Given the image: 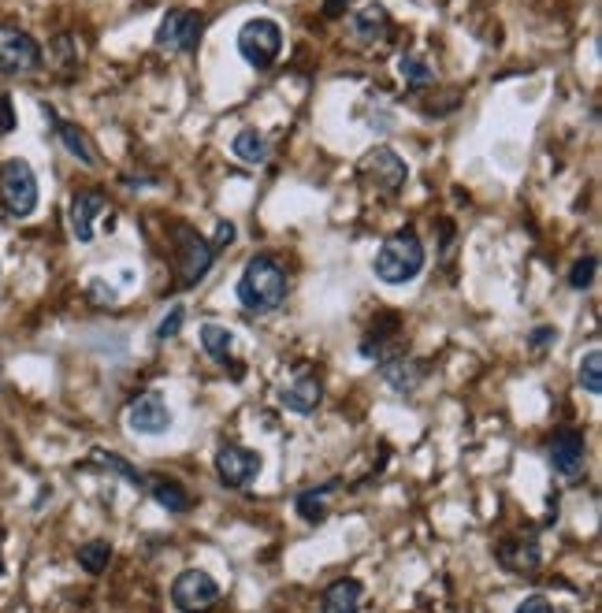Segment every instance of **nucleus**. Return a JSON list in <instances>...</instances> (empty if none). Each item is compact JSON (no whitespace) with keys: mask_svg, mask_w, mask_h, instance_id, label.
<instances>
[{"mask_svg":"<svg viewBox=\"0 0 602 613\" xmlns=\"http://www.w3.org/2000/svg\"><path fill=\"white\" fill-rule=\"evenodd\" d=\"M287 268L261 253V257H253V261L242 268V279H238V301H242V309L246 313H275L283 301H287Z\"/></svg>","mask_w":602,"mask_h":613,"instance_id":"f257e3e1","label":"nucleus"},{"mask_svg":"<svg viewBox=\"0 0 602 613\" xmlns=\"http://www.w3.org/2000/svg\"><path fill=\"white\" fill-rule=\"evenodd\" d=\"M424 272V242L417 238V231H394L376 253V279H383L387 287H402L413 283Z\"/></svg>","mask_w":602,"mask_h":613,"instance_id":"f03ea898","label":"nucleus"},{"mask_svg":"<svg viewBox=\"0 0 602 613\" xmlns=\"http://www.w3.org/2000/svg\"><path fill=\"white\" fill-rule=\"evenodd\" d=\"M171 238H175V272H179V283L194 287V283H201L209 275L212 261H216V249H212V242L197 235L194 227H186V223H175Z\"/></svg>","mask_w":602,"mask_h":613,"instance_id":"7ed1b4c3","label":"nucleus"},{"mask_svg":"<svg viewBox=\"0 0 602 613\" xmlns=\"http://www.w3.org/2000/svg\"><path fill=\"white\" fill-rule=\"evenodd\" d=\"M0 201L19 220L38 209V175H34L27 160L15 157L0 168Z\"/></svg>","mask_w":602,"mask_h":613,"instance_id":"20e7f679","label":"nucleus"},{"mask_svg":"<svg viewBox=\"0 0 602 613\" xmlns=\"http://www.w3.org/2000/svg\"><path fill=\"white\" fill-rule=\"evenodd\" d=\"M238 53L249 67H272L275 56L283 53V30L272 19H249L246 27L238 30Z\"/></svg>","mask_w":602,"mask_h":613,"instance_id":"39448f33","label":"nucleus"},{"mask_svg":"<svg viewBox=\"0 0 602 613\" xmlns=\"http://www.w3.org/2000/svg\"><path fill=\"white\" fill-rule=\"evenodd\" d=\"M220 599V584L201 569H186L171 584V602L183 613H209Z\"/></svg>","mask_w":602,"mask_h":613,"instance_id":"423d86ee","label":"nucleus"},{"mask_svg":"<svg viewBox=\"0 0 602 613\" xmlns=\"http://www.w3.org/2000/svg\"><path fill=\"white\" fill-rule=\"evenodd\" d=\"M41 64L38 41L19 27H0V75H30Z\"/></svg>","mask_w":602,"mask_h":613,"instance_id":"0eeeda50","label":"nucleus"},{"mask_svg":"<svg viewBox=\"0 0 602 613\" xmlns=\"http://www.w3.org/2000/svg\"><path fill=\"white\" fill-rule=\"evenodd\" d=\"M257 472H261V454H253V450L238 443H227L216 450V476H220L223 487L242 491V487L257 480Z\"/></svg>","mask_w":602,"mask_h":613,"instance_id":"6e6552de","label":"nucleus"},{"mask_svg":"<svg viewBox=\"0 0 602 613\" xmlns=\"http://www.w3.org/2000/svg\"><path fill=\"white\" fill-rule=\"evenodd\" d=\"M201 15L186 12V8H175L160 19L157 27V45L168 49V53H194L197 41H201Z\"/></svg>","mask_w":602,"mask_h":613,"instance_id":"1a4fd4ad","label":"nucleus"},{"mask_svg":"<svg viewBox=\"0 0 602 613\" xmlns=\"http://www.w3.org/2000/svg\"><path fill=\"white\" fill-rule=\"evenodd\" d=\"M361 175H365L368 183L376 186L380 194H394L398 186L406 183L409 168H406V160L398 157L391 145H376V149L361 160Z\"/></svg>","mask_w":602,"mask_h":613,"instance_id":"9d476101","label":"nucleus"},{"mask_svg":"<svg viewBox=\"0 0 602 613\" xmlns=\"http://www.w3.org/2000/svg\"><path fill=\"white\" fill-rule=\"evenodd\" d=\"M550 465L558 476L565 480H576L584 465H588V443H584V435L576 428H565L554 435V443H550Z\"/></svg>","mask_w":602,"mask_h":613,"instance_id":"9b49d317","label":"nucleus"},{"mask_svg":"<svg viewBox=\"0 0 602 613\" xmlns=\"http://www.w3.org/2000/svg\"><path fill=\"white\" fill-rule=\"evenodd\" d=\"M127 424H131V431H138V435H160V431H168L171 428L168 402H164L157 391L138 394V398L127 405Z\"/></svg>","mask_w":602,"mask_h":613,"instance_id":"f8f14e48","label":"nucleus"},{"mask_svg":"<svg viewBox=\"0 0 602 613\" xmlns=\"http://www.w3.org/2000/svg\"><path fill=\"white\" fill-rule=\"evenodd\" d=\"M402 353H406V342H402V335H398V320H394V316H387L383 327L368 331L365 339H361V357H368V361L387 365V361L402 357Z\"/></svg>","mask_w":602,"mask_h":613,"instance_id":"ddd939ff","label":"nucleus"},{"mask_svg":"<svg viewBox=\"0 0 602 613\" xmlns=\"http://www.w3.org/2000/svg\"><path fill=\"white\" fill-rule=\"evenodd\" d=\"M350 34H354L361 45H383L391 38V15L383 4H365L350 15Z\"/></svg>","mask_w":602,"mask_h":613,"instance_id":"4468645a","label":"nucleus"},{"mask_svg":"<svg viewBox=\"0 0 602 613\" xmlns=\"http://www.w3.org/2000/svg\"><path fill=\"white\" fill-rule=\"evenodd\" d=\"M324 402V383L313 376V372H301L294 383H287L283 391H279V405L283 409H290V413H313L316 405Z\"/></svg>","mask_w":602,"mask_h":613,"instance_id":"2eb2a0df","label":"nucleus"},{"mask_svg":"<svg viewBox=\"0 0 602 613\" xmlns=\"http://www.w3.org/2000/svg\"><path fill=\"white\" fill-rule=\"evenodd\" d=\"M108 209V197L101 190H79L71 197V231L79 242H90L93 238V220Z\"/></svg>","mask_w":602,"mask_h":613,"instance_id":"dca6fc26","label":"nucleus"},{"mask_svg":"<svg viewBox=\"0 0 602 613\" xmlns=\"http://www.w3.org/2000/svg\"><path fill=\"white\" fill-rule=\"evenodd\" d=\"M45 116L56 123V134H60V142H64V149L71 153V157L82 160L86 168H97V164H101V153H97V145L90 142V134L82 131V127H75V123H60V119H56L49 108H45Z\"/></svg>","mask_w":602,"mask_h":613,"instance_id":"f3484780","label":"nucleus"},{"mask_svg":"<svg viewBox=\"0 0 602 613\" xmlns=\"http://www.w3.org/2000/svg\"><path fill=\"white\" fill-rule=\"evenodd\" d=\"M361 610V584L357 580H335L320 599V613H357Z\"/></svg>","mask_w":602,"mask_h":613,"instance_id":"a211bd4d","label":"nucleus"},{"mask_svg":"<svg viewBox=\"0 0 602 613\" xmlns=\"http://www.w3.org/2000/svg\"><path fill=\"white\" fill-rule=\"evenodd\" d=\"M145 483H149V495L157 498L168 513H186V509H190V495H186L183 483L168 480V476H149Z\"/></svg>","mask_w":602,"mask_h":613,"instance_id":"6ab92c4d","label":"nucleus"},{"mask_svg":"<svg viewBox=\"0 0 602 613\" xmlns=\"http://www.w3.org/2000/svg\"><path fill=\"white\" fill-rule=\"evenodd\" d=\"M201 350L209 353L212 361H227L231 357V350H235V335H231V327H223V324H201Z\"/></svg>","mask_w":602,"mask_h":613,"instance_id":"aec40b11","label":"nucleus"},{"mask_svg":"<svg viewBox=\"0 0 602 613\" xmlns=\"http://www.w3.org/2000/svg\"><path fill=\"white\" fill-rule=\"evenodd\" d=\"M231 153H235L242 164H264V160H268V138H264L261 131H253V127H246V131L235 134Z\"/></svg>","mask_w":602,"mask_h":613,"instance_id":"412c9836","label":"nucleus"},{"mask_svg":"<svg viewBox=\"0 0 602 613\" xmlns=\"http://www.w3.org/2000/svg\"><path fill=\"white\" fill-rule=\"evenodd\" d=\"M383 379H387V383H391L394 391H413V387H417L420 379H424V368L420 365H413V361H402V357H394V361H387V365H383Z\"/></svg>","mask_w":602,"mask_h":613,"instance_id":"4be33fe9","label":"nucleus"},{"mask_svg":"<svg viewBox=\"0 0 602 613\" xmlns=\"http://www.w3.org/2000/svg\"><path fill=\"white\" fill-rule=\"evenodd\" d=\"M398 71H402V82H406L409 90H424V86H432L435 82V71L424 56L406 53L402 60H398Z\"/></svg>","mask_w":602,"mask_h":613,"instance_id":"5701e85b","label":"nucleus"},{"mask_svg":"<svg viewBox=\"0 0 602 613\" xmlns=\"http://www.w3.org/2000/svg\"><path fill=\"white\" fill-rule=\"evenodd\" d=\"M576 379H580V387L588 394H602V350L599 346H591L584 357H580V372H576Z\"/></svg>","mask_w":602,"mask_h":613,"instance_id":"b1692460","label":"nucleus"},{"mask_svg":"<svg viewBox=\"0 0 602 613\" xmlns=\"http://www.w3.org/2000/svg\"><path fill=\"white\" fill-rule=\"evenodd\" d=\"M108 561H112V547L108 543H86V547H79V565L86 569L90 576H101L108 569Z\"/></svg>","mask_w":602,"mask_h":613,"instance_id":"393cba45","label":"nucleus"},{"mask_svg":"<svg viewBox=\"0 0 602 613\" xmlns=\"http://www.w3.org/2000/svg\"><path fill=\"white\" fill-rule=\"evenodd\" d=\"M331 487H335V483H324V487H316V491H305V495H298V513L309 524L324 521V495H328Z\"/></svg>","mask_w":602,"mask_h":613,"instance_id":"a878e982","label":"nucleus"},{"mask_svg":"<svg viewBox=\"0 0 602 613\" xmlns=\"http://www.w3.org/2000/svg\"><path fill=\"white\" fill-rule=\"evenodd\" d=\"M595 268H599V261H595V257H584V261H576L573 272H569V287H573V290H588L591 279H595Z\"/></svg>","mask_w":602,"mask_h":613,"instance_id":"bb28decb","label":"nucleus"},{"mask_svg":"<svg viewBox=\"0 0 602 613\" xmlns=\"http://www.w3.org/2000/svg\"><path fill=\"white\" fill-rule=\"evenodd\" d=\"M183 320H186V309L183 305H171V313L160 320V327H157V339L164 342V339H175L179 331H183Z\"/></svg>","mask_w":602,"mask_h":613,"instance_id":"cd10ccee","label":"nucleus"},{"mask_svg":"<svg viewBox=\"0 0 602 613\" xmlns=\"http://www.w3.org/2000/svg\"><path fill=\"white\" fill-rule=\"evenodd\" d=\"M97 465H105V469H112V472H119V476H127V480H134V483H142V476L123 461V457H116V454H105V450H97Z\"/></svg>","mask_w":602,"mask_h":613,"instance_id":"c85d7f7f","label":"nucleus"},{"mask_svg":"<svg viewBox=\"0 0 602 613\" xmlns=\"http://www.w3.org/2000/svg\"><path fill=\"white\" fill-rule=\"evenodd\" d=\"M513 613H554V606H550L543 595H528V599H524Z\"/></svg>","mask_w":602,"mask_h":613,"instance_id":"c756f323","label":"nucleus"},{"mask_svg":"<svg viewBox=\"0 0 602 613\" xmlns=\"http://www.w3.org/2000/svg\"><path fill=\"white\" fill-rule=\"evenodd\" d=\"M15 131V112H12V97H0V134Z\"/></svg>","mask_w":602,"mask_h":613,"instance_id":"7c9ffc66","label":"nucleus"},{"mask_svg":"<svg viewBox=\"0 0 602 613\" xmlns=\"http://www.w3.org/2000/svg\"><path fill=\"white\" fill-rule=\"evenodd\" d=\"M231 242H235V223H231V220H220V227H216V242H212V249L231 246Z\"/></svg>","mask_w":602,"mask_h":613,"instance_id":"2f4dec72","label":"nucleus"},{"mask_svg":"<svg viewBox=\"0 0 602 613\" xmlns=\"http://www.w3.org/2000/svg\"><path fill=\"white\" fill-rule=\"evenodd\" d=\"M558 339V331H554V327H536V331H532V346H550V342Z\"/></svg>","mask_w":602,"mask_h":613,"instance_id":"473e14b6","label":"nucleus"},{"mask_svg":"<svg viewBox=\"0 0 602 613\" xmlns=\"http://www.w3.org/2000/svg\"><path fill=\"white\" fill-rule=\"evenodd\" d=\"M342 4H350V0H324V15H328V19H339Z\"/></svg>","mask_w":602,"mask_h":613,"instance_id":"72a5a7b5","label":"nucleus"},{"mask_svg":"<svg viewBox=\"0 0 602 613\" xmlns=\"http://www.w3.org/2000/svg\"><path fill=\"white\" fill-rule=\"evenodd\" d=\"M0 543H4V532H0ZM0 576H4V558H0Z\"/></svg>","mask_w":602,"mask_h":613,"instance_id":"f704fd0d","label":"nucleus"}]
</instances>
